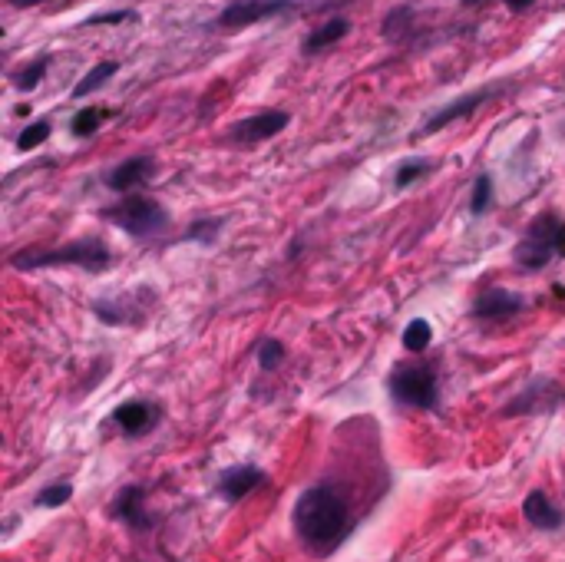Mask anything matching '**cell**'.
I'll return each mask as SVG.
<instances>
[{
    "instance_id": "14",
    "label": "cell",
    "mask_w": 565,
    "mask_h": 562,
    "mask_svg": "<svg viewBox=\"0 0 565 562\" xmlns=\"http://www.w3.org/2000/svg\"><path fill=\"white\" fill-rule=\"evenodd\" d=\"M152 172H156V159H152V156H133V159L119 162L116 169L106 172V186H110L113 192H119V196H126V192L146 186V182L152 179Z\"/></svg>"
},
{
    "instance_id": "2",
    "label": "cell",
    "mask_w": 565,
    "mask_h": 562,
    "mask_svg": "<svg viewBox=\"0 0 565 562\" xmlns=\"http://www.w3.org/2000/svg\"><path fill=\"white\" fill-rule=\"evenodd\" d=\"M113 262L110 245L100 239H76L60 248H24V252L10 255V265L20 272H37V268H60V265H76L86 272H106Z\"/></svg>"
},
{
    "instance_id": "24",
    "label": "cell",
    "mask_w": 565,
    "mask_h": 562,
    "mask_svg": "<svg viewBox=\"0 0 565 562\" xmlns=\"http://www.w3.org/2000/svg\"><path fill=\"white\" fill-rule=\"evenodd\" d=\"M222 225H225V219H195L189 229H186V239L189 242H199V245H212L215 242V235L222 232Z\"/></svg>"
},
{
    "instance_id": "26",
    "label": "cell",
    "mask_w": 565,
    "mask_h": 562,
    "mask_svg": "<svg viewBox=\"0 0 565 562\" xmlns=\"http://www.w3.org/2000/svg\"><path fill=\"white\" fill-rule=\"evenodd\" d=\"M53 133L50 129V123L47 120H37V123H30L24 133L17 136V149L20 153H30V149H37V146H43L47 143V136Z\"/></svg>"
},
{
    "instance_id": "1",
    "label": "cell",
    "mask_w": 565,
    "mask_h": 562,
    "mask_svg": "<svg viewBox=\"0 0 565 562\" xmlns=\"http://www.w3.org/2000/svg\"><path fill=\"white\" fill-rule=\"evenodd\" d=\"M291 526L301 539V546L314 556H334L354 533V510L347 496L334 483L308 486L291 510Z\"/></svg>"
},
{
    "instance_id": "9",
    "label": "cell",
    "mask_w": 565,
    "mask_h": 562,
    "mask_svg": "<svg viewBox=\"0 0 565 562\" xmlns=\"http://www.w3.org/2000/svg\"><path fill=\"white\" fill-rule=\"evenodd\" d=\"M291 123V113L285 110H262L255 116H248V120L235 123L228 129V139H232L235 146H255V143H265V139L285 133Z\"/></svg>"
},
{
    "instance_id": "12",
    "label": "cell",
    "mask_w": 565,
    "mask_h": 562,
    "mask_svg": "<svg viewBox=\"0 0 565 562\" xmlns=\"http://www.w3.org/2000/svg\"><path fill=\"white\" fill-rule=\"evenodd\" d=\"M265 483H268V477L262 467H255V463H238V467H228L219 473L215 493H219L225 503H242L248 493H255L258 486H265Z\"/></svg>"
},
{
    "instance_id": "19",
    "label": "cell",
    "mask_w": 565,
    "mask_h": 562,
    "mask_svg": "<svg viewBox=\"0 0 565 562\" xmlns=\"http://www.w3.org/2000/svg\"><path fill=\"white\" fill-rule=\"evenodd\" d=\"M116 73H119V63H116V60H100L90 73H86V77H83L80 83L73 86L70 96H73V100H83V96H90V93L100 90V86H103L106 80H113Z\"/></svg>"
},
{
    "instance_id": "11",
    "label": "cell",
    "mask_w": 565,
    "mask_h": 562,
    "mask_svg": "<svg viewBox=\"0 0 565 562\" xmlns=\"http://www.w3.org/2000/svg\"><path fill=\"white\" fill-rule=\"evenodd\" d=\"M159 417H162V410L149 401H123V404H116L113 414H110L113 427H119V434L133 437V440L152 434L159 424Z\"/></svg>"
},
{
    "instance_id": "29",
    "label": "cell",
    "mask_w": 565,
    "mask_h": 562,
    "mask_svg": "<svg viewBox=\"0 0 565 562\" xmlns=\"http://www.w3.org/2000/svg\"><path fill=\"white\" fill-rule=\"evenodd\" d=\"M126 20H139V14H136V10H110V14H93L83 27H93V24L116 27V24H126Z\"/></svg>"
},
{
    "instance_id": "31",
    "label": "cell",
    "mask_w": 565,
    "mask_h": 562,
    "mask_svg": "<svg viewBox=\"0 0 565 562\" xmlns=\"http://www.w3.org/2000/svg\"><path fill=\"white\" fill-rule=\"evenodd\" d=\"M37 4H47V0H10V7H17V10H27V7H37Z\"/></svg>"
},
{
    "instance_id": "16",
    "label": "cell",
    "mask_w": 565,
    "mask_h": 562,
    "mask_svg": "<svg viewBox=\"0 0 565 562\" xmlns=\"http://www.w3.org/2000/svg\"><path fill=\"white\" fill-rule=\"evenodd\" d=\"M347 34H351V20H347V17H331V20H324L318 30H311V34L304 37L301 53H304V57H314V53H321V50L334 47V43H341Z\"/></svg>"
},
{
    "instance_id": "13",
    "label": "cell",
    "mask_w": 565,
    "mask_h": 562,
    "mask_svg": "<svg viewBox=\"0 0 565 562\" xmlns=\"http://www.w3.org/2000/svg\"><path fill=\"white\" fill-rule=\"evenodd\" d=\"M526 311V298L509 288H486L480 298L473 301V318L480 321H509Z\"/></svg>"
},
{
    "instance_id": "23",
    "label": "cell",
    "mask_w": 565,
    "mask_h": 562,
    "mask_svg": "<svg viewBox=\"0 0 565 562\" xmlns=\"http://www.w3.org/2000/svg\"><path fill=\"white\" fill-rule=\"evenodd\" d=\"M427 172H433V162L430 159H407V162H400V166H397L394 186L397 189H407V186H414L417 179L427 176Z\"/></svg>"
},
{
    "instance_id": "25",
    "label": "cell",
    "mask_w": 565,
    "mask_h": 562,
    "mask_svg": "<svg viewBox=\"0 0 565 562\" xmlns=\"http://www.w3.org/2000/svg\"><path fill=\"white\" fill-rule=\"evenodd\" d=\"M47 70H50V57H40L30 63L27 70H20L17 77H14V86L20 93H27V90H34V86H40V80L47 77Z\"/></svg>"
},
{
    "instance_id": "32",
    "label": "cell",
    "mask_w": 565,
    "mask_h": 562,
    "mask_svg": "<svg viewBox=\"0 0 565 562\" xmlns=\"http://www.w3.org/2000/svg\"><path fill=\"white\" fill-rule=\"evenodd\" d=\"M552 295H559V298L565 301V288H562V285H552Z\"/></svg>"
},
{
    "instance_id": "33",
    "label": "cell",
    "mask_w": 565,
    "mask_h": 562,
    "mask_svg": "<svg viewBox=\"0 0 565 562\" xmlns=\"http://www.w3.org/2000/svg\"><path fill=\"white\" fill-rule=\"evenodd\" d=\"M463 7H476V4H483V0H460Z\"/></svg>"
},
{
    "instance_id": "28",
    "label": "cell",
    "mask_w": 565,
    "mask_h": 562,
    "mask_svg": "<svg viewBox=\"0 0 565 562\" xmlns=\"http://www.w3.org/2000/svg\"><path fill=\"white\" fill-rule=\"evenodd\" d=\"M285 344H281L278 338H265L262 344H258V364H262V371H275V367H281V361H285Z\"/></svg>"
},
{
    "instance_id": "7",
    "label": "cell",
    "mask_w": 565,
    "mask_h": 562,
    "mask_svg": "<svg viewBox=\"0 0 565 562\" xmlns=\"http://www.w3.org/2000/svg\"><path fill=\"white\" fill-rule=\"evenodd\" d=\"M298 7V0H232V4L222 7V14L215 17V27L219 30H245L255 27L262 20L291 14Z\"/></svg>"
},
{
    "instance_id": "27",
    "label": "cell",
    "mask_w": 565,
    "mask_h": 562,
    "mask_svg": "<svg viewBox=\"0 0 565 562\" xmlns=\"http://www.w3.org/2000/svg\"><path fill=\"white\" fill-rule=\"evenodd\" d=\"M490 205H493V179H490V172H483V176L473 182L470 212H473V215H483L486 209H490Z\"/></svg>"
},
{
    "instance_id": "6",
    "label": "cell",
    "mask_w": 565,
    "mask_h": 562,
    "mask_svg": "<svg viewBox=\"0 0 565 562\" xmlns=\"http://www.w3.org/2000/svg\"><path fill=\"white\" fill-rule=\"evenodd\" d=\"M562 404H565V387L546 374H536L513 401L499 410V414L503 417H536V414H552V410H559Z\"/></svg>"
},
{
    "instance_id": "21",
    "label": "cell",
    "mask_w": 565,
    "mask_h": 562,
    "mask_svg": "<svg viewBox=\"0 0 565 562\" xmlns=\"http://www.w3.org/2000/svg\"><path fill=\"white\" fill-rule=\"evenodd\" d=\"M73 500V483L70 480H60V483H47L43 490L34 496V506L37 510H60Z\"/></svg>"
},
{
    "instance_id": "4",
    "label": "cell",
    "mask_w": 565,
    "mask_h": 562,
    "mask_svg": "<svg viewBox=\"0 0 565 562\" xmlns=\"http://www.w3.org/2000/svg\"><path fill=\"white\" fill-rule=\"evenodd\" d=\"M100 215L110 225H116V229L133 235V239H152V235L166 232L169 222H172L166 205H159L156 199H149V196H129V192L119 202L106 205Z\"/></svg>"
},
{
    "instance_id": "18",
    "label": "cell",
    "mask_w": 565,
    "mask_h": 562,
    "mask_svg": "<svg viewBox=\"0 0 565 562\" xmlns=\"http://www.w3.org/2000/svg\"><path fill=\"white\" fill-rule=\"evenodd\" d=\"M414 17H417L414 7H410V4H400V7H394V10H390V14L384 17V27H380V30H384L387 40L404 43V40L417 30V27H414Z\"/></svg>"
},
{
    "instance_id": "5",
    "label": "cell",
    "mask_w": 565,
    "mask_h": 562,
    "mask_svg": "<svg viewBox=\"0 0 565 562\" xmlns=\"http://www.w3.org/2000/svg\"><path fill=\"white\" fill-rule=\"evenodd\" d=\"M390 401L414 410H437L440 407V381L437 371L427 364H397L387 377Z\"/></svg>"
},
{
    "instance_id": "15",
    "label": "cell",
    "mask_w": 565,
    "mask_h": 562,
    "mask_svg": "<svg viewBox=\"0 0 565 562\" xmlns=\"http://www.w3.org/2000/svg\"><path fill=\"white\" fill-rule=\"evenodd\" d=\"M523 520L532 529H539V533H556V529L565 526V510L549 500V493L532 490L523 500Z\"/></svg>"
},
{
    "instance_id": "3",
    "label": "cell",
    "mask_w": 565,
    "mask_h": 562,
    "mask_svg": "<svg viewBox=\"0 0 565 562\" xmlns=\"http://www.w3.org/2000/svg\"><path fill=\"white\" fill-rule=\"evenodd\" d=\"M556 258H565V219L559 212H542L529 222L523 239L513 248V262L519 272H542Z\"/></svg>"
},
{
    "instance_id": "17",
    "label": "cell",
    "mask_w": 565,
    "mask_h": 562,
    "mask_svg": "<svg viewBox=\"0 0 565 562\" xmlns=\"http://www.w3.org/2000/svg\"><path fill=\"white\" fill-rule=\"evenodd\" d=\"M93 315L100 318L103 324H110V328H119V324H133V321H143V311L136 308V301L129 298V295L93 301Z\"/></svg>"
},
{
    "instance_id": "22",
    "label": "cell",
    "mask_w": 565,
    "mask_h": 562,
    "mask_svg": "<svg viewBox=\"0 0 565 562\" xmlns=\"http://www.w3.org/2000/svg\"><path fill=\"white\" fill-rule=\"evenodd\" d=\"M404 348L410 351V354H423L433 344V328H430V321L427 318H414L404 328Z\"/></svg>"
},
{
    "instance_id": "30",
    "label": "cell",
    "mask_w": 565,
    "mask_h": 562,
    "mask_svg": "<svg viewBox=\"0 0 565 562\" xmlns=\"http://www.w3.org/2000/svg\"><path fill=\"white\" fill-rule=\"evenodd\" d=\"M503 4L509 7V14H523V10H529L536 0H503Z\"/></svg>"
},
{
    "instance_id": "10",
    "label": "cell",
    "mask_w": 565,
    "mask_h": 562,
    "mask_svg": "<svg viewBox=\"0 0 565 562\" xmlns=\"http://www.w3.org/2000/svg\"><path fill=\"white\" fill-rule=\"evenodd\" d=\"M146 486H139V483H133V486H123V490H119L116 496H113V503H110V516L116 523H123V526H129L133 529V533H149L152 526H156V520H152L149 516V510H146Z\"/></svg>"
},
{
    "instance_id": "20",
    "label": "cell",
    "mask_w": 565,
    "mask_h": 562,
    "mask_svg": "<svg viewBox=\"0 0 565 562\" xmlns=\"http://www.w3.org/2000/svg\"><path fill=\"white\" fill-rule=\"evenodd\" d=\"M113 116H116V110H106V106H90V110H80L73 116L70 133L76 139H86V136H93L106 120H113Z\"/></svg>"
},
{
    "instance_id": "8",
    "label": "cell",
    "mask_w": 565,
    "mask_h": 562,
    "mask_svg": "<svg viewBox=\"0 0 565 562\" xmlns=\"http://www.w3.org/2000/svg\"><path fill=\"white\" fill-rule=\"evenodd\" d=\"M503 90H506L503 83H490V86H483V90L463 93L460 100H453V103H447V106H440L437 113L427 116V120L420 123L417 136H433V133H440V129H447V126L456 123V120H466V116L476 113V110H483V106L490 103L493 96L503 93Z\"/></svg>"
}]
</instances>
